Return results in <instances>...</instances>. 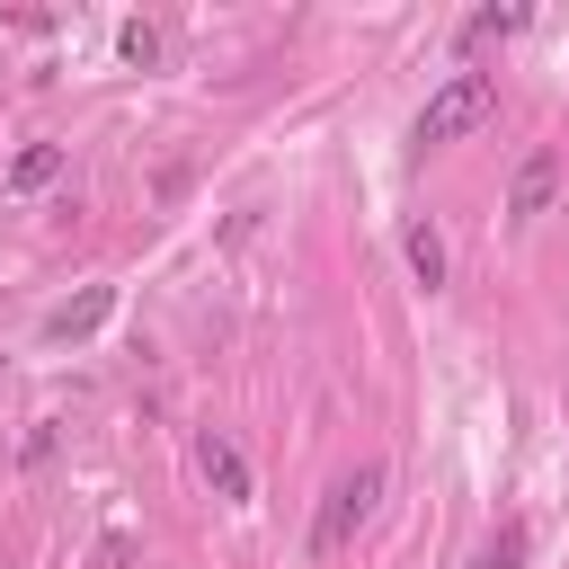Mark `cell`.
Segmentation results:
<instances>
[{"label":"cell","mask_w":569,"mask_h":569,"mask_svg":"<svg viewBox=\"0 0 569 569\" xmlns=\"http://www.w3.org/2000/svg\"><path fill=\"white\" fill-rule=\"evenodd\" d=\"M62 178V142H27L18 160H9V196H36V187H53Z\"/></svg>","instance_id":"cell-6"},{"label":"cell","mask_w":569,"mask_h":569,"mask_svg":"<svg viewBox=\"0 0 569 569\" xmlns=\"http://www.w3.org/2000/svg\"><path fill=\"white\" fill-rule=\"evenodd\" d=\"M551 187H560V160H551V151H533V160L516 169V196H507V213H516V222H533V213L551 204Z\"/></svg>","instance_id":"cell-5"},{"label":"cell","mask_w":569,"mask_h":569,"mask_svg":"<svg viewBox=\"0 0 569 569\" xmlns=\"http://www.w3.org/2000/svg\"><path fill=\"white\" fill-rule=\"evenodd\" d=\"M400 249H409V276L436 293V284H445V240H436V222H409V231H400Z\"/></svg>","instance_id":"cell-7"},{"label":"cell","mask_w":569,"mask_h":569,"mask_svg":"<svg viewBox=\"0 0 569 569\" xmlns=\"http://www.w3.org/2000/svg\"><path fill=\"white\" fill-rule=\"evenodd\" d=\"M525 27V9H480V18H462V44H489V36H516Z\"/></svg>","instance_id":"cell-9"},{"label":"cell","mask_w":569,"mask_h":569,"mask_svg":"<svg viewBox=\"0 0 569 569\" xmlns=\"http://www.w3.org/2000/svg\"><path fill=\"white\" fill-rule=\"evenodd\" d=\"M196 471L213 480V498H231V507L249 498V462H240V445H231V436H213V427L196 436Z\"/></svg>","instance_id":"cell-4"},{"label":"cell","mask_w":569,"mask_h":569,"mask_svg":"<svg viewBox=\"0 0 569 569\" xmlns=\"http://www.w3.org/2000/svg\"><path fill=\"white\" fill-rule=\"evenodd\" d=\"M151 53H160V36H151L142 18H133V27H124V62H151Z\"/></svg>","instance_id":"cell-10"},{"label":"cell","mask_w":569,"mask_h":569,"mask_svg":"<svg viewBox=\"0 0 569 569\" xmlns=\"http://www.w3.org/2000/svg\"><path fill=\"white\" fill-rule=\"evenodd\" d=\"M525 551H533V533H525V516H507V525L471 551V569H525Z\"/></svg>","instance_id":"cell-8"},{"label":"cell","mask_w":569,"mask_h":569,"mask_svg":"<svg viewBox=\"0 0 569 569\" xmlns=\"http://www.w3.org/2000/svg\"><path fill=\"white\" fill-rule=\"evenodd\" d=\"M489 107H498V80H489V71H453V80L427 98V116H418V142H453V133H471Z\"/></svg>","instance_id":"cell-2"},{"label":"cell","mask_w":569,"mask_h":569,"mask_svg":"<svg viewBox=\"0 0 569 569\" xmlns=\"http://www.w3.org/2000/svg\"><path fill=\"white\" fill-rule=\"evenodd\" d=\"M373 498H382V462H356V471H338V480H329V498H320L311 551H320V560H329V551H347V533L373 516Z\"/></svg>","instance_id":"cell-1"},{"label":"cell","mask_w":569,"mask_h":569,"mask_svg":"<svg viewBox=\"0 0 569 569\" xmlns=\"http://www.w3.org/2000/svg\"><path fill=\"white\" fill-rule=\"evenodd\" d=\"M107 311H116V284H80L71 302H53V311H44V338H53V347L98 338V329H107Z\"/></svg>","instance_id":"cell-3"}]
</instances>
